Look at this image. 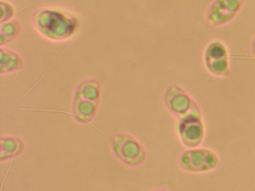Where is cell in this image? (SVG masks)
Masks as SVG:
<instances>
[{"label": "cell", "mask_w": 255, "mask_h": 191, "mask_svg": "<svg viewBox=\"0 0 255 191\" xmlns=\"http://www.w3.org/2000/svg\"><path fill=\"white\" fill-rule=\"evenodd\" d=\"M179 165L182 170L188 173H206L218 168L219 158L210 149L192 148L185 151L180 155Z\"/></svg>", "instance_id": "cell-1"}, {"label": "cell", "mask_w": 255, "mask_h": 191, "mask_svg": "<svg viewBox=\"0 0 255 191\" xmlns=\"http://www.w3.org/2000/svg\"><path fill=\"white\" fill-rule=\"evenodd\" d=\"M113 149L122 162L136 167L144 162L145 152L139 142L129 134H116L113 139Z\"/></svg>", "instance_id": "cell-2"}, {"label": "cell", "mask_w": 255, "mask_h": 191, "mask_svg": "<svg viewBox=\"0 0 255 191\" xmlns=\"http://www.w3.org/2000/svg\"><path fill=\"white\" fill-rule=\"evenodd\" d=\"M177 131L182 143L186 147L192 149L199 146L204 136V122L201 113L189 115L180 119Z\"/></svg>", "instance_id": "cell-3"}, {"label": "cell", "mask_w": 255, "mask_h": 191, "mask_svg": "<svg viewBox=\"0 0 255 191\" xmlns=\"http://www.w3.org/2000/svg\"><path fill=\"white\" fill-rule=\"evenodd\" d=\"M205 64L212 74L226 76L229 72V61L225 45L220 42L211 43L206 50Z\"/></svg>", "instance_id": "cell-4"}, {"label": "cell", "mask_w": 255, "mask_h": 191, "mask_svg": "<svg viewBox=\"0 0 255 191\" xmlns=\"http://www.w3.org/2000/svg\"><path fill=\"white\" fill-rule=\"evenodd\" d=\"M243 0H216L209 9L208 19L213 25H221L234 19Z\"/></svg>", "instance_id": "cell-5"}, {"label": "cell", "mask_w": 255, "mask_h": 191, "mask_svg": "<svg viewBox=\"0 0 255 191\" xmlns=\"http://www.w3.org/2000/svg\"><path fill=\"white\" fill-rule=\"evenodd\" d=\"M174 94L175 96L167 101V106L170 111L179 119H183L189 115L201 113L195 101H192L183 90L176 88Z\"/></svg>", "instance_id": "cell-6"}, {"label": "cell", "mask_w": 255, "mask_h": 191, "mask_svg": "<svg viewBox=\"0 0 255 191\" xmlns=\"http://www.w3.org/2000/svg\"><path fill=\"white\" fill-rule=\"evenodd\" d=\"M23 149L21 140L14 137H1V160L17 156Z\"/></svg>", "instance_id": "cell-7"}, {"label": "cell", "mask_w": 255, "mask_h": 191, "mask_svg": "<svg viewBox=\"0 0 255 191\" xmlns=\"http://www.w3.org/2000/svg\"><path fill=\"white\" fill-rule=\"evenodd\" d=\"M252 52H253L254 55H255V40L254 41L253 46H252Z\"/></svg>", "instance_id": "cell-8"}, {"label": "cell", "mask_w": 255, "mask_h": 191, "mask_svg": "<svg viewBox=\"0 0 255 191\" xmlns=\"http://www.w3.org/2000/svg\"><path fill=\"white\" fill-rule=\"evenodd\" d=\"M168 191L166 190H156V191Z\"/></svg>", "instance_id": "cell-9"}]
</instances>
